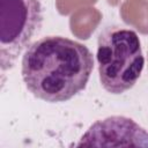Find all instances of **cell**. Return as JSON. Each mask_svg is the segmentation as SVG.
Instances as JSON below:
<instances>
[{
    "mask_svg": "<svg viewBox=\"0 0 148 148\" xmlns=\"http://www.w3.org/2000/svg\"><path fill=\"white\" fill-rule=\"evenodd\" d=\"M94 69L90 50L62 36H46L30 44L21 61L28 90L49 103L66 102L83 90Z\"/></svg>",
    "mask_w": 148,
    "mask_h": 148,
    "instance_id": "1",
    "label": "cell"
},
{
    "mask_svg": "<svg viewBox=\"0 0 148 148\" xmlns=\"http://www.w3.org/2000/svg\"><path fill=\"white\" fill-rule=\"evenodd\" d=\"M96 59L101 84L113 95L133 88L145 66L139 36L134 30L119 25H110L101 31Z\"/></svg>",
    "mask_w": 148,
    "mask_h": 148,
    "instance_id": "2",
    "label": "cell"
},
{
    "mask_svg": "<svg viewBox=\"0 0 148 148\" xmlns=\"http://www.w3.org/2000/svg\"><path fill=\"white\" fill-rule=\"evenodd\" d=\"M43 23L39 0H0V65L10 68Z\"/></svg>",
    "mask_w": 148,
    "mask_h": 148,
    "instance_id": "3",
    "label": "cell"
},
{
    "mask_svg": "<svg viewBox=\"0 0 148 148\" xmlns=\"http://www.w3.org/2000/svg\"><path fill=\"white\" fill-rule=\"evenodd\" d=\"M148 146V132L133 119L112 116L92 124L77 146Z\"/></svg>",
    "mask_w": 148,
    "mask_h": 148,
    "instance_id": "4",
    "label": "cell"
}]
</instances>
